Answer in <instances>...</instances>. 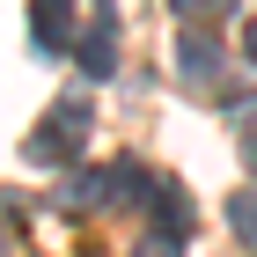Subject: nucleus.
<instances>
[{
	"mask_svg": "<svg viewBox=\"0 0 257 257\" xmlns=\"http://www.w3.org/2000/svg\"><path fill=\"white\" fill-rule=\"evenodd\" d=\"M81 147H88V110H81V96L52 103V118L22 140V155H30V162H74Z\"/></svg>",
	"mask_w": 257,
	"mask_h": 257,
	"instance_id": "f257e3e1",
	"label": "nucleus"
},
{
	"mask_svg": "<svg viewBox=\"0 0 257 257\" xmlns=\"http://www.w3.org/2000/svg\"><path fill=\"white\" fill-rule=\"evenodd\" d=\"M30 44L37 52H74V0H30Z\"/></svg>",
	"mask_w": 257,
	"mask_h": 257,
	"instance_id": "f03ea898",
	"label": "nucleus"
},
{
	"mask_svg": "<svg viewBox=\"0 0 257 257\" xmlns=\"http://www.w3.org/2000/svg\"><path fill=\"white\" fill-rule=\"evenodd\" d=\"M155 228H169V235H191V198H184V184H169V177H162L155 184Z\"/></svg>",
	"mask_w": 257,
	"mask_h": 257,
	"instance_id": "7ed1b4c3",
	"label": "nucleus"
},
{
	"mask_svg": "<svg viewBox=\"0 0 257 257\" xmlns=\"http://www.w3.org/2000/svg\"><path fill=\"white\" fill-rule=\"evenodd\" d=\"M66 206H103V198H118V191H110V169H88V177H66Z\"/></svg>",
	"mask_w": 257,
	"mask_h": 257,
	"instance_id": "20e7f679",
	"label": "nucleus"
},
{
	"mask_svg": "<svg viewBox=\"0 0 257 257\" xmlns=\"http://www.w3.org/2000/svg\"><path fill=\"white\" fill-rule=\"evenodd\" d=\"M155 184L162 177H147L140 162H110V191H118V198H155Z\"/></svg>",
	"mask_w": 257,
	"mask_h": 257,
	"instance_id": "39448f33",
	"label": "nucleus"
},
{
	"mask_svg": "<svg viewBox=\"0 0 257 257\" xmlns=\"http://www.w3.org/2000/svg\"><path fill=\"white\" fill-rule=\"evenodd\" d=\"M228 228L257 250V191H235V198H228Z\"/></svg>",
	"mask_w": 257,
	"mask_h": 257,
	"instance_id": "423d86ee",
	"label": "nucleus"
},
{
	"mask_svg": "<svg viewBox=\"0 0 257 257\" xmlns=\"http://www.w3.org/2000/svg\"><path fill=\"white\" fill-rule=\"evenodd\" d=\"M74 59H81V66H88V74L103 81V74H110V66H118V52H110V37H81V44H74Z\"/></svg>",
	"mask_w": 257,
	"mask_h": 257,
	"instance_id": "0eeeda50",
	"label": "nucleus"
},
{
	"mask_svg": "<svg viewBox=\"0 0 257 257\" xmlns=\"http://www.w3.org/2000/svg\"><path fill=\"white\" fill-rule=\"evenodd\" d=\"M133 257H184V235H169V228H147V235L133 242Z\"/></svg>",
	"mask_w": 257,
	"mask_h": 257,
	"instance_id": "6e6552de",
	"label": "nucleus"
},
{
	"mask_svg": "<svg viewBox=\"0 0 257 257\" xmlns=\"http://www.w3.org/2000/svg\"><path fill=\"white\" fill-rule=\"evenodd\" d=\"M184 74H206V81H213V37H184Z\"/></svg>",
	"mask_w": 257,
	"mask_h": 257,
	"instance_id": "1a4fd4ad",
	"label": "nucleus"
},
{
	"mask_svg": "<svg viewBox=\"0 0 257 257\" xmlns=\"http://www.w3.org/2000/svg\"><path fill=\"white\" fill-rule=\"evenodd\" d=\"M242 59L257 66V22H250V30H242Z\"/></svg>",
	"mask_w": 257,
	"mask_h": 257,
	"instance_id": "9d476101",
	"label": "nucleus"
},
{
	"mask_svg": "<svg viewBox=\"0 0 257 257\" xmlns=\"http://www.w3.org/2000/svg\"><path fill=\"white\" fill-rule=\"evenodd\" d=\"M250 169H257V140H250Z\"/></svg>",
	"mask_w": 257,
	"mask_h": 257,
	"instance_id": "9b49d317",
	"label": "nucleus"
}]
</instances>
